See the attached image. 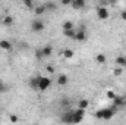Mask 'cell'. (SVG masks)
Masks as SVG:
<instances>
[{
    "mask_svg": "<svg viewBox=\"0 0 126 125\" xmlns=\"http://www.w3.org/2000/svg\"><path fill=\"white\" fill-rule=\"evenodd\" d=\"M116 110H117V107H114V106L113 107H107V109H101V119H104V121L111 119L114 116Z\"/></svg>",
    "mask_w": 126,
    "mask_h": 125,
    "instance_id": "6da1fadb",
    "label": "cell"
},
{
    "mask_svg": "<svg viewBox=\"0 0 126 125\" xmlns=\"http://www.w3.org/2000/svg\"><path fill=\"white\" fill-rule=\"evenodd\" d=\"M50 85H51V80H50L48 77H40V81H38V91H46Z\"/></svg>",
    "mask_w": 126,
    "mask_h": 125,
    "instance_id": "7a4b0ae2",
    "label": "cell"
},
{
    "mask_svg": "<svg viewBox=\"0 0 126 125\" xmlns=\"http://www.w3.org/2000/svg\"><path fill=\"white\" fill-rule=\"evenodd\" d=\"M44 28H46V25H44V22L41 21V19H34L31 24V30L32 32H43L44 31Z\"/></svg>",
    "mask_w": 126,
    "mask_h": 125,
    "instance_id": "3957f363",
    "label": "cell"
},
{
    "mask_svg": "<svg viewBox=\"0 0 126 125\" xmlns=\"http://www.w3.org/2000/svg\"><path fill=\"white\" fill-rule=\"evenodd\" d=\"M97 16H98V19L106 21V19H109V18H110V12H109V9H107V7L98 6V7H97Z\"/></svg>",
    "mask_w": 126,
    "mask_h": 125,
    "instance_id": "277c9868",
    "label": "cell"
},
{
    "mask_svg": "<svg viewBox=\"0 0 126 125\" xmlns=\"http://www.w3.org/2000/svg\"><path fill=\"white\" fill-rule=\"evenodd\" d=\"M111 102H113V106L117 107V109H119V107H123V106L126 104L125 97H123V96H114V99H113Z\"/></svg>",
    "mask_w": 126,
    "mask_h": 125,
    "instance_id": "5b68a950",
    "label": "cell"
},
{
    "mask_svg": "<svg viewBox=\"0 0 126 125\" xmlns=\"http://www.w3.org/2000/svg\"><path fill=\"white\" fill-rule=\"evenodd\" d=\"M0 22H1L4 27H12V25H13V22H15V19H13L10 15H4V16H1Z\"/></svg>",
    "mask_w": 126,
    "mask_h": 125,
    "instance_id": "8992f818",
    "label": "cell"
},
{
    "mask_svg": "<svg viewBox=\"0 0 126 125\" xmlns=\"http://www.w3.org/2000/svg\"><path fill=\"white\" fill-rule=\"evenodd\" d=\"M73 40H76V41H85L87 40V32H85V30H76Z\"/></svg>",
    "mask_w": 126,
    "mask_h": 125,
    "instance_id": "52a82bcc",
    "label": "cell"
},
{
    "mask_svg": "<svg viewBox=\"0 0 126 125\" xmlns=\"http://www.w3.org/2000/svg\"><path fill=\"white\" fill-rule=\"evenodd\" d=\"M40 50H41L43 58H50V56H51V53H53V47H51L50 44L44 46V47H43V49H40Z\"/></svg>",
    "mask_w": 126,
    "mask_h": 125,
    "instance_id": "ba28073f",
    "label": "cell"
},
{
    "mask_svg": "<svg viewBox=\"0 0 126 125\" xmlns=\"http://www.w3.org/2000/svg\"><path fill=\"white\" fill-rule=\"evenodd\" d=\"M85 0H70V6L73 7V9H82V7H85Z\"/></svg>",
    "mask_w": 126,
    "mask_h": 125,
    "instance_id": "9c48e42d",
    "label": "cell"
},
{
    "mask_svg": "<svg viewBox=\"0 0 126 125\" xmlns=\"http://www.w3.org/2000/svg\"><path fill=\"white\" fill-rule=\"evenodd\" d=\"M0 49L9 52V50L12 49V43H10L9 40H0Z\"/></svg>",
    "mask_w": 126,
    "mask_h": 125,
    "instance_id": "30bf717a",
    "label": "cell"
},
{
    "mask_svg": "<svg viewBox=\"0 0 126 125\" xmlns=\"http://www.w3.org/2000/svg\"><path fill=\"white\" fill-rule=\"evenodd\" d=\"M84 121V116L82 115H78L75 110H72V124H79Z\"/></svg>",
    "mask_w": 126,
    "mask_h": 125,
    "instance_id": "8fae6325",
    "label": "cell"
},
{
    "mask_svg": "<svg viewBox=\"0 0 126 125\" xmlns=\"http://www.w3.org/2000/svg\"><path fill=\"white\" fill-rule=\"evenodd\" d=\"M38 81H40V77H32L30 80V87L35 91H38Z\"/></svg>",
    "mask_w": 126,
    "mask_h": 125,
    "instance_id": "7c38bea8",
    "label": "cell"
},
{
    "mask_svg": "<svg viewBox=\"0 0 126 125\" xmlns=\"http://www.w3.org/2000/svg\"><path fill=\"white\" fill-rule=\"evenodd\" d=\"M67 81H69V78H67V75H64V74H60V75L57 77V84H59V85H66Z\"/></svg>",
    "mask_w": 126,
    "mask_h": 125,
    "instance_id": "4fadbf2b",
    "label": "cell"
},
{
    "mask_svg": "<svg viewBox=\"0 0 126 125\" xmlns=\"http://www.w3.org/2000/svg\"><path fill=\"white\" fill-rule=\"evenodd\" d=\"M73 55H75V52H73L72 49H64V50L62 52V56L63 58H66V59H72Z\"/></svg>",
    "mask_w": 126,
    "mask_h": 125,
    "instance_id": "5bb4252c",
    "label": "cell"
},
{
    "mask_svg": "<svg viewBox=\"0 0 126 125\" xmlns=\"http://www.w3.org/2000/svg\"><path fill=\"white\" fill-rule=\"evenodd\" d=\"M62 121L63 122H66V124H72V110H69V112H66V113L63 115Z\"/></svg>",
    "mask_w": 126,
    "mask_h": 125,
    "instance_id": "9a60e30c",
    "label": "cell"
},
{
    "mask_svg": "<svg viewBox=\"0 0 126 125\" xmlns=\"http://www.w3.org/2000/svg\"><path fill=\"white\" fill-rule=\"evenodd\" d=\"M46 10H47V9H46V6H44V4H41V6H38V7H34V13H35L37 16H41Z\"/></svg>",
    "mask_w": 126,
    "mask_h": 125,
    "instance_id": "2e32d148",
    "label": "cell"
},
{
    "mask_svg": "<svg viewBox=\"0 0 126 125\" xmlns=\"http://www.w3.org/2000/svg\"><path fill=\"white\" fill-rule=\"evenodd\" d=\"M88 106H90V102H88L87 99H81V100L78 102V107H82V109H88Z\"/></svg>",
    "mask_w": 126,
    "mask_h": 125,
    "instance_id": "e0dca14e",
    "label": "cell"
},
{
    "mask_svg": "<svg viewBox=\"0 0 126 125\" xmlns=\"http://www.w3.org/2000/svg\"><path fill=\"white\" fill-rule=\"evenodd\" d=\"M62 28L63 30H73V28H75V24H73L72 21H64L63 25H62Z\"/></svg>",
    "mask_w": 126,
    "mask_h": 125,
    "instance_id": "ac0fdd59",
    "label": "cell"
},
{
    "mask_svg": "<svg viewBox=\"0 0 126 125\" xmlns=\"http://www.w3.org/2000/svg\"><path fill=\"white\" fill-rule=\"evenodd\" d=\"M75 32H76L75 28H73V30H63V35L67 37V38H73V37H75Z\"/></svg>",
    "mask_w": 126,
    "mask_h": 125,
    "instance_id": "d6986e66",
    "label": "cell"
},
{
    "mask_svg": "<svg viewBox=\"0 0 126 125\" xmlns=\"http://www.w3.org/2000/svg\"><path fill=\"white\" fill-rule=\"evenodd\" d=\"M125 63H126V58L125 56H117V58H116V65H117V66H122V68H123Z\"/></svg>",
    "mask_w": 126,
    "mask_h": 125,
    "instance_id": "ffe728a7",
    "label": "cell"
},
{
    "mask_svg": "<svg viewBox=\"0 0 126 125\" xmlns=\"http://www.w3.org/2000/svg\"><path fill=\"white\" fill-rule=\"evenodd\" d=\"M95 61H97L98 63H106L107 58H106V55H104V53H98V55L95 56Z\"/></svg>",
    "mask_w": 126,
    "mask_h": 125,
    "instance_id": "44dd1931",
    "label": "cell"
},
{
    "mask_svg": "<svg viewBox=\"0 0 126 125\" xmlns=\"http://www.w3.org/2000/svg\"><path fill=\"white\" fill-rule=\"evenodd\" d=\"M44 6H46L47 10H56V9H57V4H56L54 1H47Z\"/></svg>",
    "mask_w": 126,
    "mask_h": 125,
    "instance_id": "7402d4cb",
    "label": "cell"
},
{
    "mask_svg": "<svg viewBox=\"0 0 126 125\" xmlns=\"http://www.w3.org/2000/svg\"><path fill=\"white\" fill-rule=\"evenodd\" d=\"M7 91H9L7 84H6L3 80H0V93H7Z\"/></svg>",
    "mask_w": 126,
    "mask_h": 125,
    "instance_id": "603a6c76",
    "label": "cell"
},
{
    "mask_svg": "<svg viewBox=\"0 0 126 125\" xmlns=\"http://www.w3.org/2000/svg\"><path fill=\"white\" fill-rule=\"evenodd\" d=\"M24 4H25V7H28V9H34L35 6H34V0H24Z\"/></svg>",
    "mask_w": 126,
    "mask_h": 125,
    "instance_id": "cb8c5ba5",
    "label": "cell"
},
{
    "mask_svg": "<svg viewBox=\"0 0 126 125\" xmlns=\"http://www.w3.org/2000/svg\"><path fill=\"white\" fill-rule=\"evenodd\" d=\"M122 72H123V68L122 66H117L114 71H113V74L116 75V77H119V75H122Z\"/></svg>",
    "mask_w": 126,
    "mask_h": 125,
    "instance_id": "d4e9b609",
    "label": "cell"
},
{
    "mask_svg": "<svg viewBox=\"0 0 126 125\" xmlns=\"http://www.w3.org/2000/svg\"><path fill=\"white\" fill-rule=\"evenodd\" d=\"M106 96H107V99H110V100H113V99H114V96H116V94L113 93V91H111V90H109V91H107V93H106Z\"/></svg>",
    "mask_w": 126,
    "mask_h": 125,
    "instance_id": "484cf974",
    "label": "cell"
},
{
    "mask_svg": "<svg viewBox=\"0 0 126 125\" xmlns=\"http://www.w3.org/2000/svg\"><path fill=\"white\" fill-rule=\"evenodd\" d=\"M46 71H47L48 74H54V66H51V65H48V66L46 68Z\"/></svg>",
    "mask_w": 126,
    "mask_h": 125,
    "instance_id": "4316f807",
    "label": "cell"
},
{
    "mask_svg": "<svg viewBox=\"0 0 126 125\" xmlns=\"http://www.w3.org/2000/svg\"><path fill=\"white\" fill-rule=\"evenodd\" d=\"M19 121V118L18 116H15V115H10V122H18Z\"/></svg>",
    "mask_w": 126,
    "mask_h": 125,
    "instance_id": "83f0119b",
    "label": "cell"
},
{
    "mask_svg": "<svg viewBox=\"0 0 126 125\" xmlns=\"http://www.w3.org/2000/svg\"><path fill=\"white\" fill-rule=\"evenodd\" d=\"M120 19L122 21H126V10H122L120 12Z\"/></svg>",
    "mask_w": 126,
    "mask_h": 125,
    "instance_id": "f1b7e54d",
    "label": "cell"
},
{
    "mask_svg": "<svg viewBox=\"0 0 126 125\" xmlns=\"http://www.w3.org/2000/svg\"><path fill=\"white\" fill-rule=\"evenodd\" d=\"M63 6H70V0H62Z\"/></svg>",
    "mask_w": 126,
    "mask_h": 125,
    "instance_id": "f546056e",
    "label": "cell"
},
{
    "mask_svg": "<svg viewBox=\"0 0 126 125\" xmlns=\"http://www.w3.org/2000/svg\"><path fill=\"white\" fill-rule=\"evenodd\" d=\"M123 97H125V102H126V94H125V96H123Z\"/></svg>",
    "mask_w": 126,
    "mask_h": 125,
    "instance_id": "4dcf8cb0",
    "label": "cell"
},
{
    "mask_svg": "<svg viewBox=\"0 0 126 125\" xmlns=\"http://www.w3.org/2000/svg\"><path fill=\"white\" fill-rule=\"evenodd\" d=\"M123 68H125V69H126V63H125V66H123Z\"/></svg>",
    "mask_w": 126,
    "mask_h": 125,
    "instance_id": "1f68e13d",
    "label": "cell"
}]
</instances>
